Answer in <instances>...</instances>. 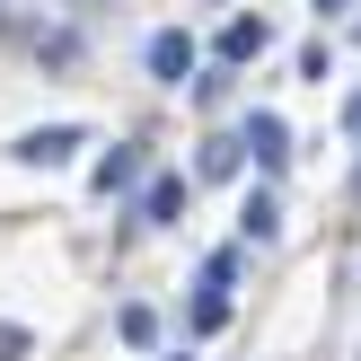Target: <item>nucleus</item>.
I'll use <instances>...</instances> for the list:
<instances>
[{"instance_id":"1","label":"nucleus","mask_w":361,"mask_h":361,"mask_svg":"<svg viewBox=\"0 0 361 361\" xmlns=\"http://www.w3.org/2000/svg\"><path fill=\"white\" fill-rule=\"evenodd\" d=\"M80 141H88L80 123H44V133H18V141H9V159H18V168H62Z\"/></svg>"},{"instance_id":"2","label":"nucleus","mask_w":361,"mask_h":361,"mask_svg":"<svg viewBox=\"0 0 361 361\" xmlns=\"http://www.w3.org/2000/svg\"><path fill=\"white\" fill-rule=\"evenodd\" d=\"M238 150H256V168H264V176H282V159H291L282 115H247V123H238Z\"/></svg>"},{"instance_id":"3","label":"nucleus","mask_w":361,"mask_h":361,"mask_svg":"<svg viewBox=\"0 0 361 361\" xmlns=\"http://www.w3.org/2000/svg\"><path fill=\"white\" fill-rule=\"evenodd\" d=\"M185 71H194V35H185V27H159V35H150V80L185 88Z\"/></svg>"},{"instance_id":"4","label":"nucleus","mask_w":361,"mask_h":361,"mask_svg":"<svg viewBox=\"0 0 361 361\" xmlns=\"http://www.w3.org/2000/svg\"><path fill=\"white\" fill-rule=\"evenodd\" d=\"M176 212H185V176H150V185H141V221H150V229H168Z\"/></svg>"},{"instance_id":"5","label":"nucleus","mask_w":361,"mask_h":361,"mask_svg":"<svg viewBox=\"0 0 361 361\" xmlns=\"http://www.w3.org/2000/svg\"><path fill=\"white\" fill-rule=\"evenodd\" d=\"M264 44H274V27H264V18H229V27H221V62H256Z\"/></svg>"},{"instance_id":"6","label":"nucleus","mask_w":361,"mask_h":361,"mask_svg":"<svg viewBox=\"0 0 361 361\" xmlns=\"http://www.w3.org/2000/svg\"><path fill=\"white\" fill-rule=\"evenodd\" d=\"M133 176H141V150H133V141H115V150L97 159V176H88V185H97V194H123Z\"/></svg>"},{"instance_id":"7","label":"nucleus","mask_w":361,"mask_h":361,"mask_svg":"<svg viewBox=\"0 0 361 361\" xmlns=\"http://www.w3.org/2000/svg\"><path fill=\"white\" fill-rule=\"evenodd\" d=\"M238 229H247V238H256V247H274V238H282V203H274V194H247Z\"/></svg>"},{"instance_id":"8","label":"nucleus","mask_w":361,"mask_h":361,"mask_svg":"<svg viewBox=\"0 0 361 361\" xmlns=\"http://www.w3.org/2000/svg\"><path fill=\"white\" fill-rule=\"evenodd\" d=\"M221 326H229V291L203 282V300H194V335H221Z\"/></svg>"},{"instance_id":"9","label":"nucleus","mask_w":361,"mask_h":361,"mask_svg":"<svg viewBox=\"0 0 361 361\" xmlns=\"http://www.w3.org/2000/svg\"><path fill=\"white\" fill-rule=\"evenodd\" d=\"M115 335H123V344H159V317H150V309H123Z\"/></svg>"},{"instance_id":"10","label":"nucleus","mask_w":361,"mask_h":361,"mask_svg":"<svg viewBox=\"0 0 361 361\" xmlns=\"http://www.w3.org/2000/svg\"><path fill=\"white\" fill-rule=\"evenodd\" d=\"M203 176H238V141H203Z\"/></svg>"},{"instance_id":"11","label":"nucleus","mask_w":361,"mask_h":361,"mask_svg":"<svg viewBox=\"0 0 361 361\" xmlns=\"http://www.w3.org/2000/svg\"><path fill=\"white\" fill-rule=\"evenodd\" d=\"M18 353H27V335H18V326H0V361H18Z\"/></svg>"},{"instance_id":"12","label":"nucleus","mask_w":361,"mask_h":361,"mask_svg":"<svg viewBox=\"0 0 361 361\" xmlns=\"http://www.w3.org/2000/svg\"><path fill=\"white\" fill-rule=\"evenodd\" d=\"M309 9H317V18H335V9H344V0H309Z\"/></svg>"},{"instance_id":"13","label":"nucleus","mask_w":361,"mask_h":361,"mask_svg":"<svg viewBox=\"0 0 361 361\" xmlns=\"http://www.w3.org/2000/svg\"><path fill=\"white\" fill-rule=\"evenodd\" d=\"M344 123H353V133H361V97H353V106H344Z\"/></svg>"},{"instance_id":"14","label":"nucleus","mask_w":361,"mask_h":361,"mask_svg":"<svg viewBox=\"0 0 361 361\" xmlns=\"http://www.w3.org/2000/svg\"><path fill=\"white\" fill-rule=\"evenodd\" d=\"M176 361H194V353H176Z\"/></svg>"},{"instance_id":"15","label":"nucleus","mask_w":361,"mask_h":361,"mask_svg":"<svg viewBox=\"0 0 361 361\" xmlns=\"http://www.w3.org/2000/svg\"><path fill=\"white\" fill-rule=\"evenodd\" d=\"M353 194H361V176H353Z\"/></svg>"}]
</instances>
